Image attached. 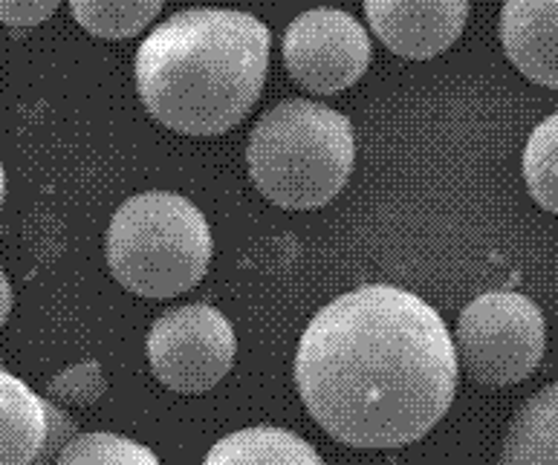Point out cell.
Here are the masks:
<instances>
[{"mask_svg":"<svg viewBox=\"0 0 558 465\" xmlns=\"http://www.w3.org/2000/svg\"><path fill=\"white\" fill-rule=\"evenodd\" d=\"M295 384L333 440L400 449L423 440L451 407L454 339L420 295L367 283L310 321L295 353Z\"/></svg>","mask_w":558,"mask_h":465,"instance_id":"cell-1","label":"cell"},{"mask_svg":"<svg viewBox=\"0 0 558 465\" xmlns=\"http://www.w3.org/2000/svg\"><path fill=\"white\" fill-rule=\"evenodd\" d=\"M269 29L250 12L185 9L136 50V93L159 125L185 136L232 131L258 101Z\"/></svg>","mask_w":558,"mask_h":465,"instance_id":"cell-2","label":"cell"},{"mask_svg":"<svg viewBox=\"0 0 558 465\" xmlns=\"http://www.w3.org/2000/svg\"><path fill=\"white\" fill-rule=\"evenodd\" d=\"M356 159L350 119L322 101L290 99L252 127L246 166L258 192L290 211L327 206L342 192Z\"/></svg>","mask_w":558,"mask_h":465,"instance_id":"cell-3","label":"cell"},{"mask_svg":"<svg viewBox=\"0 0 558 465\" xmlns=\"http://www.w3.org/2000/svg\"><path fill=\"white\" fill-rule=\"evenodd\" d=\"M108 266L128 292L174 298L201 283L211 264V229L192 199L142 192L117 208L108 225Z\"/></svg>","mask_w":558,"mask_h":465,"instance_id":"cell-4","label":"cell"},{"mask_svg":"<svg viewBox=\"0 0 558 465\" xmlns=\"http://www.w3.org/2000/svg\"><path fill=\"white\" fill-rule=\"evenodd\" d=\"M547 327L542 309L521 292L477 295L458 318L454 353L475 382L489 388L524 382L542 365Z\"/></svg>","mask_w":558,"mask_h":465,"instance_id":"cell-5","label":"cell"},{"mask_svg":"<svg viewBox=\"0 0 558 465\" xmlns=\"http://www.w3.org/2000/svg\"><path fill=\"white\" fill-rule=\"evenodd\" d=\"M238 339L229 318L209 304H189L159 316L148 332V362L177 393H206L232 370Z\"/></svg>","mask_w":558,"mask_h":465,"instance_id":"cell-6","label":"cell"},{"mask_svg":"<svg viewBox=\"0 0 558 465\" xmlns=\"http://www.w3.org/2000/svg\"><path fill=\"white\" fill-rule=\"evenodd\" d=\"M283 64L292 82L310 93L348 90L371 64V38L342 9H307L283 35Z\"/></svg>","mask_w":558,"mask_h":465,"instance_id":"cell-7","label":"cell"},{"mask_svg":"<svg viewBox=\"0 0 558 465\" xmlns=\"http://www.w3.org/2000/svg\"><path fill=\"white\" fill-rule=\"evenodd\" d=\"M365 15L379 41L402 59H434L458 41L466 29V0H367Z\"/></svg>","mask_w":558,"mask_h":465,"instance_id":"cell-8","label":"cell"},{"mask_svg":"<svg viewBox=\"0 0 558 465\" xmlns=\"http://www.w3.org/2000/svg\"><path fill=\"white\" fill-rule=\"evenodd\" d=\"M507 59L542 87H558V3L509 0L500 9Z\"/></svg>","mask_w":558,"mask_h":465,"instance_id":"cell-9","label":"cell"},{"mask_svg":"<svg viewBox=\"0 0 558 465\" xmlns=\"http://www.w3.org/2000/svg\"><path fill=\"white\" fill-rule=\"evenodd\" d=\"M47 437V399L0 365V465H35Z\"/></svg>","mask_w":558,"mask_h":465,"instance_id":"cell-10","label":"cell"},{"mask_svg":"<svg viewBox=\"0 0 558 465\" xmlns=\"http://www.w3.org/2000/svg\"><path fill=\"white\" fill-rule=\"evenodd\" d=\"M500 465H558V382L526 399L509 419Z\"/></svg>","mask_w":558,"mask_h":465,"instance_id":"cell-11","label":"cell"},{"mask_svg":"<svg viewBox=\"0 0 558 465\" xmlns=\"http://www.w3.org/2000/svg\"><path fill=\"white\" fill-rule=\"evenodd\" d=\"M203 465H325V460L299 433L255 425L217 440Z\"/></svg>","mask_w":558,"mask_h":465,"instance_id":"cell-12","label":"cell"},{"mask_svg":"<svg viewBox=\"0 0 558 465\" xmlns=\"http://www.w3.org/2000/svg\"><path fill=\"white\" fill-rule=\"evenodd\" d=\"M70 12L78 24L96 38H134L162 12L159 0H134V3H101V0H73Z\"/></svg>","mask_w":558,"mask_h":465,"instance_id":"cell-13","label":"cell"},{"mask_svg":"<svg viewBox=\"0 0 558 465\" xmlns=\"http://www.w3.org/2000/svg\"><path fill=\"white\" fill-rule=\"evenodd\" d=\"M524 180L533 199L558 215V113L530 133L524 148Z\"/></svg>","mask_w":558,"mask_h":465,"instance_id":"cell-14","label":"cell"},{"mask_svg":"<svg viewBox=\"0 0 558 465\" xmlns=\"http://www.w3.org/2000/svg\"><path fill=\"white\" fill-rule=\"evenodd\" d=\"M56 465H159V460L142 442L110 431H96L78 433Z\"/></svg>","mask_w":558,"mask_h":465,"instance_id":"cell-15","label":"cell"},{"mask_svg":"<svg viewBox=\"0 0 558 465\" xmlns=\"http://www.w3.org/2000/svg\"><path fill=\"white\" fill-rule=\"evenodd\" d=\"M105 393H108V376L99 362H82V365L68 367L47 384V396L64 402V405H96Z\"/></svg>","mask_w":558,"mask_h":465,"instance_id":"cell-16","label":"cell"},{"mask_svg":"<svg viewBox=\"0 0 558 465\" xmlns=\"http://www.w3.org/2000/svg\"><path fill=\"white\" fill-rule=\"evenodd\" d=\"M78 437V425L68 411H61L56 402L47 399V437H44L41 457L35 465H56L70 442Z\"/></svg>","mask_w":558,"mask_h":465,"instance_id":"cell-17","label":"cell"},{"mask_svg":"<svg viewBox=\"0 0 558 465\" xmlns=\"http://www.w3.org/2000/svg\"><path fill=\"white\" fill-rule=\"evenodd\" d=\"M56 0H0V24L29 29L56 15Z\"/></svg>","mask_w":558,"mask_h":465,"instance_id":"cell-18","label":"cell"},{"mask_svg":"<svg viewBox=\"0 0 558 465\" xmlns=\"http://www.w3.org/2000/svg\"><path fill=\"white\" fill-rule=\"evenodd\" d=\"M12 283H9L7 272H3V266H0V330L7 325L9 313H12Z\"/></svg>","mask_w":558,"mask_h":465,"instance_id":"cell-19","label":"cell"},{"mask_svg":"<svg viewBox=\"0 0 558 465\" xmlns=\"http://www.w3.org/2000/svg\"><path fill=\"white\" fill-rule=\"evenodd\" d=\"M3 197H7V171H3V162H0V208H3Z\"/></svg>","mask_w":558,"mask_h":465,"instance_id":"cell-20","label":"cell"}]
</instances>
